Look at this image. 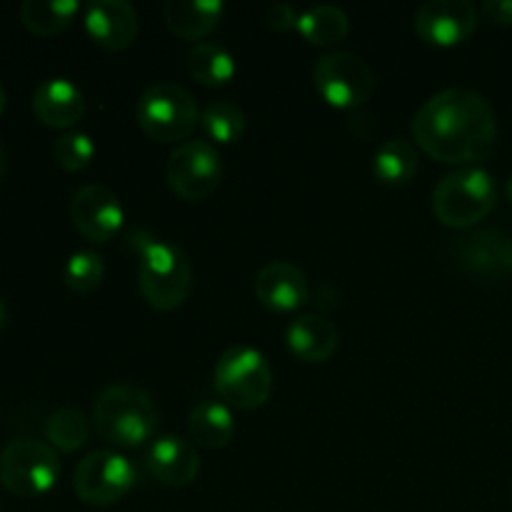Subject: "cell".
Here are the masks:
<instances>
[{"mask_svg":"<svg viewBox=\"0 0 512 512\" xmlns=\"http://www.w3.org/2000/svg\"><path fill=\"white\" fill-rule=\"evenodd\" d=\"M105 278V260L95 250H75L63 265V280L73 293H93Z\"/></svg>","mask_w":512,"mask_h":512,"instance_id":"cell-27","label":"cell"},{"mask_svg":"<svg viewBox=\"0 0 512 512\" xmlns=\"http://www.w3.org/2000/svg\"><path fill=\"white\" fill-rule=\"evenodd\" d=\"M505 195H508V200L512 203V175L508 178V183H505Z\"/></svg>","mask_w":512,"mask_h":512,"instance_id":"cell-34","label":"cell"},{"mask_svg":"<svg viewBox=\"0 0 512 512\" xmlns=\"http://www.w3.org/2000/svg\"><path fill=\"white\" fill-rule=\"evenodd\" d=\"M185 65H188V73L193 75L198 83L210 85V88L230 83L235 70H238L235 68L233 53H230L225 45L213 43V40H200V43H195L193 48L188 50Z\"/></svg>","mask_w":512,"mask_h":512,"instance_id":"cell-21","label":"cell"},{"mask_svg":"<svg viewBox=\"0 0 512 512\" xmlns=\"http://www.w3.org/2000/svg\"><path fill=\"white\" fill-rule=\"evenodd\" d=\"M95 155V143L83 130H68L53 143V158L68 173L88 168Z\"/></svg>","mask_w":512,"mask_h":512,"instance_id":"cell-28","label":"cell"},{"mask_svg":"<svg viewBox=\"0 0 512 512\" xmlns=\"http://www.w3.org/2000/svg\"><path fill=\"white\" fill-rule=\"evenodd\" d=\"M163 18L178 38L200 43L223 18L220 0H165Z\"/></svg>","mask_w":512,"mask_h":512,"instance_id":"cell-19","label":"cell"},{"mask_svg":"<svg viewBox=\"0 0 512 512\" xmlns=\"http://www.w3.org/2000/svg\"><path fill=\"white\" fill-rule=\"evenodd\" d=\"M480 13L470 0H428L415 13V30L430 45H460L478 30Z\"/></svg>","mask_w":512,"mask_h":512,"instance_id":"cell-12","label":"cell"},{"mask_svg":"<svg viewBox=\"0 0 512 512\" xmlns=\"http://www.w3.org/2000/svg\"><path fill=\"white\" fill-rule=\"evenodd\" d=\"M45 438L53 448L63 450V453H75V450L85 448L90 438V423L80 410L75 408H58L45 418L43 423Z\"/></svg>","mask_w":512,"mask_h":512,"instance_id":"cell-25","label":"cell"},{"mask_svg":"<svg viewBox=\"0 0 512 512\" xmlns=\"http://www.w3.org/2000/svg\"><path fill=\"white\" fill-rule=\"evenodd\" d=\"M245 125H248V120H245L243 108L233 100H213L200 113V128L205 130L210 140H218V143L240 140L245 133Z\"/></svg>","mask_w":512,"mask_h":512,"instance_id":"cell-26","label":"cell"},{"mask_svg":"<svg viewBox=\"0 0 512 512\" xmlns=\"http://www.w3.org/2000/svg\"><path fill=\"white\" fill-rule=\"evenodd\" d=\"M285 340H288V348L293 350V355H298L305 363H325L338 350L340 333L338 325L325 315L305 313L290 320Z\"/></svg>","mask_w":512,"mask_h":512,"instance_id":"cell-18","label":"cell"},{"mask_svg":"<svg viewBox=\"0 0 512 512\" xmlns=\"http://www.w3.org/2000/svg\"><path fill=\"white\" fill-rule=\"evenodd\" d=\"M453 253L460 268L480 278L512 275V235L505 230L485 228L463 235Z\"/></svg>","mask_w":512,"mask_h":512,"instance_id":"cell-13","label":"cell"},{"mask_svg":"<svg viewBox=\"0 0 512 512\" xmlns=\"http://www.w3.org/2000/svg\"><path fill=\"white\" fill-rule=\"evenodd\" d=\"M298 30L308 43L328 48V45H338L348 35L350 18L338 5L320 3L300 13Z\"/></svg>","mask_w":512,"mask_h":512,"instance_id":"cell-23","label":"cell"},{"mask_svg":"<svg viewBox=\"0 0 512 512\" xmlns=\"http://www.w3.org/2000/svg\"><path fill=\"white\" fill-rule=\"evenodd\" d=\"M153 395L135 383H110L95 395L93 425L100 438L118 448H138L158 428Z\"/></svg>","mask_w":512,"mask_h":512,"instance_id":"cell-3","label":"cell"},{"mask_svg":"<svg viewBox=\"0 0 512 512\" xmlns=\"http://www.w3.org/2000/svg\"><path fill=\"white\" fill-rule=\"evenodd\" d=\"M78 10V0H23L20 3V23L33 35L48 38V35L68 28Z\"/></svg>","mask_w":512,"mask_h":512,"instance_id":"cell-24","label":"cell"},{"mask_svg":"<svg viewBox=\"0 0 512 512\" xmlns=\"http://www.w3.org/2000/svg\"><path fill=\"white\" fill-rule=\"evenodd\" d=\"M135 485V468L115 450H93L73 470V490L78 500L93 508L120 503Z\"/></svg>","mask_w":512,"mask_h":512,"instance_id":"cell-8","label":"cell"},{"mask_svg":"<svg viewBox=\"0 0 512 512\" xmlns=\"http://www.w3.org/2000/svg\"><path fill=\"white\" fill-rule=\"evenodd\" d=\"M265 23L273 30H293L298 28L300 13L293 3L278 0V3H270L268 10H265Z\"/></svg>","mask_w":512,"mask_h":512,"instance_id":"cell-29","label":"cell"},{"mask_svg":"<svg viewBox=\"0 0 512 512\" xmlns=\"http://www.w3.org/2000/svg\"><path fill=\"white\" fill-rule=\"evenodd\" d=\"M213 380L223 403L238 410L260 408L273 393V368L268 358L250 345L225 350L215 363Z\"/></svg>","mask_w":512,"mask_h":512,"instance_id":"cell-6","label":"cell"},{"mask_svg":"<svg viewBox=\"0 0 512 512\" xmlns=\"http://www.w3.org/2000/svg\"><path fill=\"white\" fill-rule=\"evenodd\" d=\"M165 178L180 198L198 203L218 190L223 180V158L208 140H185L168 155Z\"/></svg>","mask_w":512,"mask_h":512,"instance_id":"cell-9","label":"cell"},{"mask_svg":"<svg viewBox=\"0 0 512 512\" xmlns=\"http://www.w3.org/2000/svg\"><path fill=\"white\" fill-rule=\"evenodd\" d=\"M5 105H8V93H5V88H3V85H0V115H3Z\"/></svg>","mask_w":512,"mask_h":512,"instance_id":"cell-33","label":"cell"},{"mask_svg":"<svg viewBox=\"0 0 512 512\" xmlns=\"http://www.w3.org/2000/svg\"><path fill=\"white\" fill-rule=\"evenodd\" d=\"M60 478L58 453L50 443L38 438L10 440L0 453V483L15 498L45 495Z\"/></svg>","mask_w":512,"mask_h":512,"instance_id":"cell-7","label":"cell"},{"mask_svg":"<svg viewBox=\"0 0 512 512\" xmlns=\"http://www.w3.org/2000/svg\"><path fill=\"white\" fill-rule=\"evenodd\" d=\"M70 220L83 238L108 243L123 228L125 213L120 198L108 185L88 183L70 198Z\"/></svg>","mask_w":512,"mask_h":512,"instance_id":"cell-11","label":"cell"},{"mask_svg":"<svg viewBox=\"0 0 512 512\" xmlns=\"http://www.w3.org/2000/svg\"><path fill=\"white\" fill-rule=\"evenodd\" d=\"M420 168L418 148L413 140L405 138H390L375 150L373 158V173L378 180L388 185H405L415 178Z\"/></svg>","mask_w":512,"mask_h":512,"instance_id":"cell-22","label":"cell"},{"mask_svg":"<svg viewBox=\"0 0 512 512\" xmlns=\"http://www.w3.org/2000/svg\"><path fill=\"white\" fill-rule=\"evenodd\" d=\"M188 430L190 438L200 445V448L218 450L230 445L235 435V418L233 410L220 400H200L193 405L188 415Z\"/></svg>","mask_w":512,"mask_h":512,"instance_id":"cell-20","label":"cell"},{"mask_svg":"<svg viewBox=\"0 0 512 512\" xmlns=\"http://www.w3.org/2000/svg\"><path fill=\"white\" fill-rule=\"evenodd\" d=\"M135 120L148 138L158 143H178L188 138L200 123L198 100L185 85L158 80L140 93Z\"/></svg>","mask_w":512,"mask_h":512,"instance_id":"cell-5","label":"cell"},{"mask_svg":"<svg viewBox=\"0 0 512 512\" xmlns=\"http://www.w3.org/2000/svg\"><path fill=\"white\" fill-rule=\"evenodd\" d=\"M5 168H8V155H5V148L0 145V180H3Z\"/></svg>","mask_w":512,"mask_h":512,"instance_id":"cell-32","label":"cell"},{"mask_svg":"<svg viewBox=\"0 0 512 512\" xmlns=\"http://www.w3.org/2000/svg\"><path fill=\"white\" fill-rule=\"evenodd\" d=\"M480 13L498 25H512V0H485Z\"/></svg>","mask_w":512,"mask_h":512,"instance_id":"cell-30","label":"cell"},{"mask_svg":"<svg viewBox=\"0 0 512 512\" xmlns=\"http://www.w3.org/2000/svg\"><path fill=\"white\" fill-rule=\"evenodd\" d=\"M85 30L95 45L123 50L140 33V15L128 0H90L85 5Z\"/></svg>","mask_w":512,"mask_h":512,"instance_id":"cell-14","label":"cell"},{"mask_svg":"<svg viewBox=\"0 0 512 512\" xmlns=\"http://www.w3.org/2000/svg\"><path fill=\"white\" fill-rule=\"evenodd\" d=\"M410 130L420 148L440 163H480L498 143V115L478 90L445 88L420 105Z\"/></svg>","mask_w":512,"mask_h":512,"instance_id":"cell-1","label":"cell"},{"mask_svg":"<svg viewBox=\"0 0 512 512\" xmlns=\"http://www.w3.org/2000/svg\"><path fill=\"white\" fill-rule=\"evenodd\" d=\"M8 305H5V300L0 298V328H5V323H8Z\"/></svg>","mask_w":512,"mask_h":512,"instance_id":"cell-31","label":"cell"},{"mask_svg":"<svg viewBox=\"0 0 512 512\" xmlns=\"http://www.w3.org/2000/svg\"><path fill=\"white\" fill-rule=\"evenodd\" d=\"M313 83L330 105L343 110L360 108L375 88L370 65L350 50H333L318 58L313 68Z\"/></svg>","mask_w":512,"mask_h":512,"instance_id":"cell-10","label":"cell"},{"mask_svg":"<svg viewBox=\"0 0 512 512\" xmlns=\"http://www.w3.org/2000/svg\"><path fill=\"white\" fill-rule=\"evenodd\" d=\"M150 475L168 488H185L200 475V455L190 440L163 435L153 440L145 455Z\"/></svg>","mask_w":512,"mask_h":512,"instance_id":"cell-16","label":"cell"},{"mask_svg":"<svg viewBox=\"0 0 512 512\" xmlns=\"http://www.w3.org/2000/svg\"><path fill=\"white\" fill-rule=\"evenodd\" d=\"M33 113L48 128H73L85 115V95L73 80L48 78L35 88Z\"/></svg>","mask_w":512,"mask_h":512,"instance_id":"cell-17","label":"cell"},{"mask_svg":"<svg viewBox=\"0 0 512 512\" xmlns=\"http://www.w3.org/2000/svg\"><path fill=\"white\" fill-rule=\"evenodd\" d=\"M255 298L270 310L290 313L308 303V275L290 260H270L255 275Z\"/></svg>","mask_w":512,"mask_h":512,"instance_id":"cell-15","label":"cell"},{"mask_svg":"<svg viewBox=\"0 0 512 512\" xmlns=\"http://www.w3.org/2000/svg\"><path fill=\"white\" fill-rule=\"evenodd\" d=\"M128 243L138 255V290L148 305L175 310L193 293V263L180 245L143 228L130 230Z\"/></svg>","mask_w":512,"mask_h":512,"instance_id":"cell-2","label":"cell"},{"mask_svg":"<svg viewBox=\"0 0 512 512\" xmlns=\"http://www.w3.org/2000/svg\"><path fill=\"white\" fill-rule=\"evenodd\" d=\"M498 205L493 173L468 165L448 173L433 188V215L448 228H470L488 218Z\"/></svg>","mask_w":512,"mask_h":512,"instance_id":"cell-4","label":"cell"}]
</instances>
